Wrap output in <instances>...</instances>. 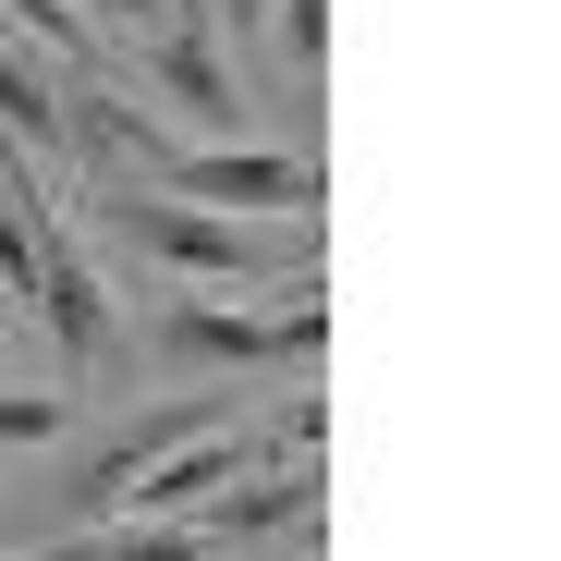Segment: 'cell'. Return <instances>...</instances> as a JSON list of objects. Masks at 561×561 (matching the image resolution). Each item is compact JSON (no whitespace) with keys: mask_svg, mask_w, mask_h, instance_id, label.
Returning <instances> with one entry per match:
<instances>
[{"mask_svg":"<svg viewBox=\"0 0 561 561\" xmlns=\"http://www.w3.org/2000/svg\"><path fill=\"white\" fill-rule=\"evenodd\" d=\"M111 220H123V244L135 256H159V268H196V280H318V244H306V220L294 232H256V220H220V208H171V196H111Z\"/></svg>","mask_w":561,"mask_h":561,"instance_id":"cell-1","label":"cell"},{"mask_svg":"<svg viewBox=\"0 0 561 561\" xmlns=\"http://www.w3.org/2000/svg\"><path fill=\"white\" fill-rule=\"evenodd\" d=\"M232 477H244V439H232V427H208V439H183V451H159L147 477H135V489L111 501V513H123V525H171V513H196V501H220Z\"/></svg>","mask_w":561,"mask_h":561,"instance_id":"cell-6","label":"cell"},{"mask_svg":"<svg viewBox=\"0 0 561 561\" xmlns=\"http://www.w3.org/2000/svg\"><path fill=\"white\" fill-rule=\"evenodd\" d=\"M25 306L49 318V342H61L73 379L111 354V294H99V268H85V244L61 232V208H37V280H25Z\"/></svg>","mask_w":561,"mask_h":561,"instance_id":"cell-5","label":"cell"},{"mask_svg":"<svg viewBox=\"0 0 561 561\" xmlns=\"http://www.w3.org/2000/svg\"><path fill=\"white\" fill-rule=\"evenodd\" d=\"M318 513V477H256V489H220L208 501V537L232 549V537H268V525H306Z\"/></svg>","mask_w":561,"mask_h":561,"instance_id":"cell-8","label":"cell"},{"mask_svg":"<svg viewBox=\"0 0 561 561\" xmlns=\"http://www.w3.org/2000/svg\"><path fill=\"white\" fill-rule=\"evenodd\" d=\"M208 427H232V403H171V415H147V427H123L99 463H85V513H111L135 477H147V463L159 451H183V439H208Z\"/></svg>","mask_w":561,"mask_h":561,"instance_id":"cell-7","label":"cell"},{"mask_svg":"<svg viewBox=\"0 0 561 561\" xmlns=\"http://www.w3.org/2000/svg\"><path fill=\"white\" fill-rule=\"evenodd\" d=\"M135 73H147V85H159V99L196 123L208 147H244V85L220 73V25L196 13V0H171V25L135 37Z\"/></svg>","mask_w":561,"mask_h":561,"instance_id":"cell-3","label":"cell"},{"mask_svg":"<svg viewBox=\"0 0 561 561\" xmlns=\"http://www.w3.org/2000/svg\"><path fill=\"white\" fill-rule=\"evenodd\" d=\"M159 342H171L183 366H306V354H330V318H318V294H294L280 318H244V306H183Z\"/></svg>","mask_w":561,"mask_h":561,"instance_id":"cell-4","label":"cell"},{"mask_svg":"<svg viewBox=\"0 0 561 561\" xmlns=\"http://www.w3.org/2000/svg\"><path fill=\"white\" fill-rule=\"evenodd\" d=\"M147 196L220 208V220H306L330 196V171L306 147H147Z\"/></svg>","mask_w":561,"mask_h":561,"instance_id":"cell-2","label":"cell"},{"mask_svg":"<svg viewBox=\"0 0 561 561\" xmlns=\"http://www.w3.org/2000/svg\"><path fill=\"white\" fill-rule=\"evenodd\" d=\"M208 525H111V537H61V561H208Z\"/></svg>","mask_w":561,"mask_h":561,"instance_id":"cell-9","label":"cell"},{"mask_svg":"<svg viewBox=\"0 0 561 561\" xmlns=\"http://www.w3.org/2000/svg\"><path fill=\"white\" fill-rule=\"evenodd\" d=\"M196 13H208V25H232V37H256V25H268V0H196Z\"/></svg>","mask_w":561,"mask_h":561,"instance_id":"cell-13","label":"cell"},{"mask_svg":"<svg viewBox=\"0 0 561 561\" xmlns=\"http://www.w3.org/2000/svg\"><path fill=\"white\" fill-rule=\"evenodd\" d=\"M318 427H330V403H318V391H294V403H280V451H306Z\"/></svg>","mask_w":561,"mask_h":561,"instance_id":"cell-12","label":"cell"},{"mask_svg":"<svg viewBox=\"0 0 561 561\" xmlns=\"http://www.w3.org/2000/svg\"><path fill=\"white\" fill-rule=\"evenodd\" d=\"M49 427H61V403H49V391H0V451H37Z\"/></svg>","mask_w":561,"mask_h":561,"instance_id":"cell-11","label":"cell"},{"mask_svg":"<svg viewBox=\"0 0 561 561\" xmlns=\"http://www.w3.org/2000/svg\"><path fill=\"white\" fill-rule=\"evenodd\" d=\"M268 49H280V85H318V49H330V0H268Z\"/></svg>","mask_w":561,"mask_h":561,"instance_id":"cell-10","label":"cell"}]
</instances>
